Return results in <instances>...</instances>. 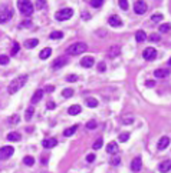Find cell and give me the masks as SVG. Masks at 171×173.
<instances>
[{
  "label": "cell",
  "instance_id": "obj_43",
  "mask_svg": "<svg viewBox=\"0 0 171 173\" xmlns=\"http://www.w3.org/2000/svg\"><path fill=\"white\" fill-rule=\"evenodd\" d=\"M98 70H99L101 73H104V72L106 70V65H105V62H99V63H98Z\"/></svg>",
  "mask_w": 171,
  "mask_h": 173
},
{
  "label": "cell",
  "instance_id": "obj_24",
  "mask_svg": "<svg viewBox=\"0 0 171 173\" xmlns=\"http://www.w3.org/2000/svg\"><path fill=\"white\" fill-rule=\"evenodd\" d=\"M50 54H52V49H50V47H45V49L39 53V57H40L42 60H45V59H48Z\"/></svg>",
  "mask_w": 171,
  "mask_h": 173
},
{
  "label": "cell",
  "instance_id": "obj_38",
  "mask_svg": "<svg viewBox=\"0 0 171 173\" xmlns=\"http://www.w3.org/2000/svg\"><path fill=\"white\" fill-rule=\"evenodd\" d=\"M151 20H153V22H161V20H163V14H161V13H155V14L151 16Z\"/></svg>",
  "mask_w": 171,
  "mask_h": 173
},
{
  "label": "cell",
  "instance_id": "obj_4",
  "mask_svg": "<svg viewBox=\"0 0 171 173\" xmlns=\"http://www.w3.org/2000/svg\"><path fill=\"white\" fill-rule=\"evenodd\" d=\"M72 16H73V10H72V9H69V7H66V9H62V10H59V11H58V13L55 14L56 20H59V22H65V20H69Z\"/></svg>",
  "mask_w": 171,
  "mask_h": 173
},
{
  "label": "cell",
  "instance_id": "obj_30",
  "mask_svg": "<svg viewBox=\"0 0 171 173\" xmlns=\"http://www.w3.org/2000/svg\"><path fill=\"white\" fill-rule=\"evenodd\" d=\"M23 163H25L26 166H33V165H35V159L32 156H25V157H23Z\"/></svg>",
  "mask_w": 171,
  "mask_h": 173
},
{
  "label": "cell",
  "instance_id": "obj_53",
  "mask_svg": "<svg viewBox=\"0 0 171 173\" xmlns=\"http://www.w3.org/2000/svg\"><path fill=\"white\" fill-rule=\"evenodd\" d=\"M168 65H170V66H171V59H170V60H168Z\"/></svg>",
  "mask_w": 171,
  "mask_h": 173
},
{
  "label": "cell",
  "instance_id": "obj_51",
  "mask_svg": "<svg viewBox=\"0 0 171 173\" xmlns=\"http://www.w3.org/2000/svg\"><path fill=\"white\" fill-rule=\"evenodd\" d=\"M55 90V86H46L45 87V92H53Z\"/></svg>",
  "mask_w": 171,
  "mask_h": 173
},
{
  "label": "cell",
  "instance_id": "obj_32",
  "mask_svg": "<svg viewBox=\"0 0 171 173\" xmlns=\"http://www.w3.org/2000/svg\"><path fill=\"white\" fill-rule=\"evenodd\" d=\"M128 139H129V133L128 132H124V133H121V135L118 136V140L121 142V143H125Z\"/></svg>",
  "mask_w": 171,
  "mask_h": 173
},
{
  "label": "cell",
  "instance_id": "obj_39",
  "mask_svg": "<svg viewBox=\"0 0 171 173\" xmlns=\"http://www.w3.org/2000/svg\"><path fill=\"white\" fill-rule=\"evenodd\" d=\"M9 63V56H6V54H0V65H7Z\"/></svg>",
  "mask_w": 171,
  "mask_h": 173
},
{
  "label": "cell",
  "instance_id": "obj_11",
  "mask_svg": "<svg viewBox=\"0 0 171 173\" xmlns=\"http://www.w3.org/2000/svg\"><path fill=\"white\" fill-rule=\"evenodd\" d=\"M168 145H170V137L168 136H163L158 140V143H157V149L158 150H164L166 147H168Z\"/></svg>",
  "mask_w": 171,
  "mask_h": 173
},
{
  "label": "cell",
  "instance_id": "obj_36",
  "mask_svg": "<svg viewBox=\"0 0 171 173\" xmlns=\"http://www.w3.org/2000/svg\"><path fill=\"white\" fill-rule=\"evenodd\" d=\"M19 49H20V44L17 43V42H15V43H13V47H12V52H10V54H12V56H15V54H17V52H19Z\"/></svg>",
  "mask_w": 171,
  "mask_h": 173
},
{
  "label": "cell",
  "instance_id": "obj_26",
  "mask_svg": "<svg viewBox=\"0 0 171 173\" xmlns=\"http://www.w3.org/2000/svg\"><path fill=\"white\" fill-rule=\"evenodd\" d=\"M85 103H86L88 107H96L98 106V100L95 98H86L85 99Z\"/></svg>",
  "mask_w": 171,
  "mask_h": 173
},
{
  "label": "cell",
  "instance_id": "obj_1",
  "mask_svg": "<svg viewBox=\"0 0 171 173\" xmlns=\"http://www.w3.org/2000/svg\"><path fill=\"white\" fill-rule=\"evenodd\" d=\"M28 75H22L19 76V77H16L13 82H10V85L7 86V93L9 95H15V93H17L20 89H22L25 85H26V82H28Z\"/></svg>",
  "mask_w": 171,
  "mask_h": 173
},
{
  "label": "cell",
  "instance_id": "obj_6",
  "mask_svg": "<svg viewBox=\"0 0 171 173\" xmlns=\"http://www.w3.org/2000/svg\"><path fill=\"white\" fill-rule=\"evenodd\" d=\"M147 9H148V6H147V3L144 0H138V2L134 3V11L137 14H144L147 11Z\"/></svg>",
  "mask_w": 171,
  "mask_h": 173
},
{
  "label": "cell",
  "instance_id": "obj_5",
  "mask_svg": "<svg viewBox=\"0 0 171 173\" xmlns=\"http://www.w3.org/2000/svg\"><path fill=\"white\" fill-rule=\"evenodd\" d=\"M68 62H69V60H68L66 57H63V56L56 57V59L53 60V63H52V69H53V70H59V69H62V67H65V66L68 65Z\"/></svg>",
  "mask_w": 171,
  "mask_h": 173
},
{
  "label": "cell",
  "instance_id": "obj_20",
  "mask_svg": "<svg viewBox=\"0 0 171 173\" xmlns=\"http://www.w3.org/2000/svg\"><path fill=\"white\" fill-rule=\"evenodd\" d=\"M81 106L79 104H73V106H71V107L68 109V113L71 114V116H76V114H79L81 113Z\"/></svg>",
  "mask_w": 171,
  "mask_h": 173
},
{
  "label": "cell",
  "instance_id": "obj_37",
  "mask_svg": "<svg viewBox=\"0 0 171 173\" xmlns=\"http://www.w3.org/2000/svg\"><path fill=\"white\" fill-rule=\"evenodd\" d=\"M118 5L122 10H128V0H118Z\"/></svg>",
  "mask_w": 171,
  "mask_h": 173
},
{
  "label": "cell",
  "instance_id": "obj_35",
  "mask_svg": "<svg viewBox=\"0 0 171 173\" xmlns=\"http://www.w3.org/2000/svg\"><path fill=\"white\" fill-rule=\"evenodd\" d=\"M45 6H46V0H36V3H35V7L36 9H43Z\"/></svg>",
  "mask_w": 171,
  "mask_h": 173
},
{
  "label": "cell",
  "instance_id": "obj_45",
  "mask_svg": "<svg viewBox=\"0 0 171 173\" xmlns=\"http://www.w3.org/2000/svg\"><path fill=\"white\" fill-rule=\"evenodd\" d=\"M149 40L151 42H160V36L158 34H155V33H153V34H149Z\"/></svg>",
  "mask_w": 171,
  "mask_h": 173
},
{
  "label": "cell",
  "instance_id": "obj_9",
  "mask_svg": "<svg viewBox=\"0 0 171 173\" xmlns=\"http://www.w3.org/2000/svg\"><path fill=\"white\" fill-rule=\"evenodd\" d=\"M142 57L145 60H154L155 57H157V50L154 49V47H147V49L142 52Z\"/></svg>",
  "mask_w": 171,
  "mask_h": 173
},
{
  "label": "cell",
  "instance_id": "obj_10",
  "mask_svg": "<svg viewBox=\"0 0 171 173\" xmlns=\"http://www.w3.org/2000/svg\"><path fill=\"white\" fill-rule=\"evenodd\" d=\"M43 93H45L43 89H38V90L33 93L32 99H30V103H32V104H36V103H39L40 100H42V98H43Z\"/></svg>",
  "mask_w": 171,
  "mask_h": 173
},
{
  "label": "cell",
  "instance_id": "obj_19",
  "mask_svg": "<svg viewBox=\"0 0 171 173\" xmlns=\"http://www.w3.org/2000/svg\"><path fill=\"white\" fill-rule=\"evenodd\" d=\"M119 53H121V49H119V46H112V47H111V50L108 52V57L114 59V57H116V56H118Z\"/></svg>",
  "mask_w": 171,
  "mask_h": 173
},
{
  "label": "cell",
  "instance_id": "obj_44",
  "mask_svg": "<svg viewBox=\"0 0 171 173\" xmlns=\"http://www.w3.org/2000/svg\"><path fill=\"white\" fill-rule=\"evenodd\" d=\"M30 26H32V22H30V20H23V22L20 23V27H25V29H29Z\"/></svg>",
  "mask_w": 171,
  "mask_h": 173
},
{
  "label": "cell",
  "instance_id": "obj_46",
  "mask_svg": "<svg viewBox=\"0 0 171 173\" xmlns=\"http://www.w3.org/2000/svg\"><path fill=\"white\" fill-rule=\"evenodd\" d=\"M17 122H19V116H17V114H13L10 117V123L15 124V123H17Z\"/></svg>",
  "mask_w": 171,
  "mask_h": 173
},
{
  "label": "cell",
  "instance_id": "obj_34",
  "mask_svg": "<svg viewBox=\"0 0 171 173\" xmlns=\"http://www.w3.org/2000/svg\"><path fill=\"white\" fill-rule=\"evenodd\" d=\"M171 30V24L170 23H166V24H161L160 26V32L161 33H167Z\"/></svg>",
  "mask_w": 171,
  "mask_h": 173
},
{
  "label": "cell",
  "instance_id": "obj_23",
  "mask_svg": "<svg viewBox=\"0 0 171 173\" xmlns=\"http://www.w3.org/2000/svg\"><path fill=\"white\" fill-rule=\"evenodd\" d=\"M33 113H35V107L33 106H29V107L26 109V112H25V120L29 122V120L33 117Z\"/></svg>",
  "mask_w": 171,
  "mask_h": 173
},
{
  "label": "cell",
  "instance_id": "obj_49",
  "mask_svg": "<svg viewBox=\"0 0 171 173\" xmlns=\"http://www.w3.org/2000/svg\"><path fill=\"white\" fill-rule=\"evenodd\" d=\"M154 85H155V83L153 80H147V82H145V86H147V87H154Z\"/></svg>",
  "mask_w": 171,
  "mask_h": 173
},
{
  "label": "cell",
  "instance_id": "obj_17",
  "mask_svg": "<svg viewBox=\"0 0 171 173\" xmlns=\"http://www.w3.org/2000/svg\"><path fill=\"white\" fill-rule=\"evenodd\" d=\"M170 73H171V70H168V69H157V70H154V76L157 77V79L167 77Z\"/></svg>",
  "mask_w": 171,
  "mask_h": 173
},
{
  "label": "cell",
  "instance_id": "obj_8",
  "mask_svg": "<svg viewBox=\"0 0 171 173\" xmlns=\"http://www.w3.org/2000/svg\"><path fill=\"white\" fill-rule=\"evenodd\" d=\"M12 17V10L6 6H0V23L7 22Z\"/></svg>",
  "mask_w": 171,
  "mask_h": 173
},
{
  "label": "cell",
  "instance_id": "obj_41",
  "mask_svg": "<svg viewBox=\"0 0 171 173\" xmlns=\"http://www.w3.org/2000/svg\"><path fill=\"white\" fill-rule=\"evenodd\" d=\"M96 126H98V124H96V122H95V120H89L88 123H86V127H88L89 130L96 129Z\"/></svg>",
  "mask_w": 171,
  "mask_h": 173
},
{
  "label": "cell",
  "instance_id": "obj_13",
  "mask_svg": "<svg viewBox=\"0 0 171 173\" xmlns=\"http://www.w3.org/2000/svg\"><path fill=\"white\" fill-rule=\"evenodd\" d=\"M56 145H58V140L53 139V137H50V139H45V140L42 142V147H43V149H53Z\"/></svg>",
  "mask_w": 171,
  "mask_h": 173
},
{
  "label": "cell",
  "instance_id": "obj_33",
  "mask_svg": "<svg viewBox=\"0 0 171 173\" xmlns=\"http://www.w3.org/2000/svg\"><path fill=\"white\" fill-rule=\"evenodd\" d=\"M89 3H91V6H92V7L98 9V7H101V6L104 5V0H91Z\"/></svg>",
  "mask_w": 171,
  "mask_h": 173
},
{
  "label": "cell",
  "instance_id": "obj_40",
  "mask_svg": "<svg viewBox=\"0 0 171 173\" xmlns=\"http://www.w3.org/2000/svg\"><path fill=\"white\" fill-rule=\"evenodd\" d=\"M134 123V116H127L122 119V124H131Z\"/></svg>",
  "mask_w": 171,
  "mask_h": 173
},
{
  "label": "cell",
  "instance_id": "obj_48",
  "mask_svg": "<svg viewBox=\"0 0 171 173\" xmlns=\"http://www.w3.org/2000/svg\"><path fill=\"white\" fill-rule=\"evenodd\" d=\"M46 107L49 109V110H52V109H55V107H56V103H55V102H48Z\"/></svg>",
  "mask_w": 171,
  "mask_h": 173
},
{
  "label": "cell",
  "instance_id": "obj_7",
  "mask_svg": "<svg viewBox=\"0 0 171 173\" xmlns=\"http://www.w3.org/2000/svg\"><path fill=\"white\" fill-rule=\"evenodd\" d=\"M15 153V149L12 146H3L0 147V160H6V159H9Z\"/></svg>",
  "mask_w": 171,
  "mask_h": 173
},
{
  "label": "cell",
  "instance_id": "obj_14",
  "mask_svg": "<svg viewBox=\"0 0 171 173\" xmlns=\"http://www.w3.org/2000/svg\"><path fill=\"white\" fill-rule=\"evenodd\" d=\"M81 66H82V67H86V69L92 67V66H94V57H92V56H86V57L81 59Z\"/></svg>",
  "mask_w": 171,
  "mask_h": 173
},
{
  "label": "cell",
  "instance_id": "obj_50",
  "mask_svg": "<svg viewBox=\"0 0 171 173\" xmlns=\"http://www.w3.org/2000/svg\"><path fill=\"white\" fill-rule=\"evenodd\" d=\"M119 162H121V160H119V157H115V159H114L111 163H112L114 166H118V165H119Z\"/></svg>",
  "mask_w": 171,
  "mask_h": 173
},
{
  "label": "cell",
  "instance_id": "obj_16",
  "mask_svg": "<svg viewBox=\"0 0 171 173\" xmlns=\"http://www.w3.org/2000/svg\"><path fill=\"white\" fill-rule=\"evenodd\" d=\"M108 23H109L112 27H119L122 24L121 19L116 16V14H112V16H109V19H108Z\"/></svg>",
  "mask_w": 171,
  "mask_h": 173
},
{
  "label": "cell",
  "instance_id": "obj_15",
  "mask_svg": "<svg viewBox=\"0 0 171 173\" xmlns=\"http://www.w3.org/2000/svg\"><path fill=\"white\" fill-rule=\"evenodd\" d=\"M170 169H171V160L170 159H168V160H164V162H161L160 165H158V170H160L161 173H167Z\"/></svg>",
  "mask_w": 171,
  "mask_h": 173
},
{
  "label": "cell",
  "instance_id": "obj_22",
  "mask_svg": "<svg viewBox=\"0 0 171 173\" xmlns=\"http://www.w3.org/2000/svg\"><path fill=\"white\" fill-rule=\"evenodd\" d=\"M20 139H22V136H20V133H17V132H10L7 135V140H10V142H19Z\"/></svg>",
  "mask_w": 171,
  "mask_h": 173
},
{
  "label": "cell",
  "instance_id": "obj_21",
  "mask_svg": "<svg viewBox=\"0 0 171 173\" xmlns=\"http://www.w3.org/2000/svg\"><path fill=\"white\" fill-rule=\"evenodd\" d=\"M38 44H39L38 39H29V40L25 42V47H28V49H35Z\"/></svg>",
  "mask_w": 171,
  "mask_h": 173
},
{
  "label": "cell",
  "instance_id": "obj_29",
  "mask_svg": "<svg viewBox=\"0 0 171 173\" xmlns=\"http://www.w3.org/2000/svg\"><path fill=\"white\" fill-rule=\"evenodd\" d=\"M62 36H63V33L58 30V32H52V33H50L49 39H50V40H58V39H62Z\"/></svg>",
  "mask_w": 171,
  "mask_h": 173
},
{
  "label": "cell",
  "instance_id": "obj_47",
  "mask_svg": "<svg viewBox=\"0 0 171 173\" xmlns=\"http://www.w3.org/2000/svg\"><path fill=\"white\" fill-rule=\"evenodd\" d=\"M94 160H95V155H94V153H91V155L86 156V162H88V163H92Z\"/></svg>",
  "mask_w": 171,
  "mask_h": 173
},
{
  "label": "cell",
  "instance_id": "obj_25",
  "mask_svg": "<svg viewBox=\"0 0 171 173\" xmlns=\"http://www.w3.org/2000/svg\"><path fill=\"white\" fill-rule=\"evenodd\" d=\"M135 39H137L138 43H141V42H144V40L147 39V34H145L144 30H138V32L135 33Z\"/></svg>",
  "mask_w": 171,
  "mask_h": 173
},
{
  "label": "cell",
  "instance_id": "obj_27",
  "mask_svg": "<svg viewBox=\"0 0 171 173\" xmlns=\"http://www.w3.org/2000/svg\"><path fill=\"white\" fill-rule=\"evenodd\" d=\"M76 129H78V126L75 124V126H71V127H68V129H65L63 130V136H66V137H69V136H72L75 132H76Z\"/></svg>",
  "mask_w": 171,
  "mask_h": 173
},
{
  "label": "cell",
  "instance_id": "obj_2",
  "mask_svg": "<svg viewBox=\"0 0 171 173\" xmlns=\"http://www.w3.org/2000/svg\"><path fill=\"white\" fill-rule=\"evenodd\" d=\"M17 9L23 16H32L35 10V6L30 0H17Z\"/></svg>",
  "mask_w": 171,
  "mask_h": 173
},
{
  "label": "cell",
  "instance_id": "obj_12",
  "mask_svg": "<svg viewBox=\"0 0 171 173\" xmlns=\"http://www.w3.org/2000/svg\"><path fill=\"white\" fill-rule=\"evenodd\" d=\"M141 168H142V160H141V157L138 156L131 162V170L132 172H139Z\"/></svg>",
  "mask_w": 171,
  "mask_h": 173
},
{
  "label": "cell",
  "instance_id": "obj_31",
  "mask_svg": "<svg viewBox=\"0 0 171 173\" xmlns=\"http://www.w3.org/2000/svg\"><path fill=\"white\" fill-rule=\"evenodd\" d=\"M62 96L65 99L72 98V96H73V90H72V89H63V90H62Z\"/></svg>",
  "mask_w": 171,
  "mask_h": 173
},
{
  "label": "cell",
  "instance_id": "obj_18",
  "mask_svg": "<svg viewBox=\"0 0 171 173\" xmlns=\"http://www.w3.org/2000/svg\"><path fill=\"white\" fill-rule=\"evenodd\" d=\"M106 152H108L109 155H115L116 152H118V145H116L115 142H109V143L106 145Z\"/></svg>",
  "mask_w": 171,
  "mask_h": 173
},
{
  "label": "cell",
  "instance_id": "obj_3",
  "mask_svg": "<svg viewBox=\"0 0 171 173\" xmlns=\"http://www.w3.org/2000/svg\"><path fill=\"white\" fill-rule=\"evenodd\" d=\"M88 49V44L83 43V42H78V43L71 44L69 47L66 49V53L71 54V56H78V54H82L86 52Z\"/></svg>",
  "mask_w": 171,
  "mask_h": 173
},
{
  "label": "cell",
  "instance_id": "obj_52",
  "mask_svg": "<svg viewBox=\"0 0 171 173\" xmlns=\"http://www.w3.org/2000/svg\"><path fill=\"white\" fill-rule=\"evenodd\" d=\"M82 17L85 19V20H86V19H91V14H86V11H83V13H82Z\"/></svg>",
  "mask_w": 171,
  "mask_h": 173
},
{
  "label": "cell",
  "instance_id": "obj_28",
  "mask_svg": "<svg viewBox=\"0 0 171 173\" xmlns=\"http://www.w3.org/2000/svg\"><path fill=\"white\" fill-rule=\"evenodd\" d=\"M104 146V139H96V140L94 142V145H92V147H94V150H98V149H101V147Z\"/></svg>",
  "mask_w": 171,
  "mask_h": 173
},
{
  "label": "cell",
  "instance_id": "obj_42",
  "mask_svg": "<svg viewBox=\"0 0 171 173\" xmlns=\"http://www.w3.org/2000/svg\"><path fill=\"white\" fill-rule=\"evenodd\" d=\"M78 77L76 75H68L66 76V82H71V83H73V82H78Z\"/></svg>",
  "mask_w": 171,
  "mask_h": 173
}]
</instances>
